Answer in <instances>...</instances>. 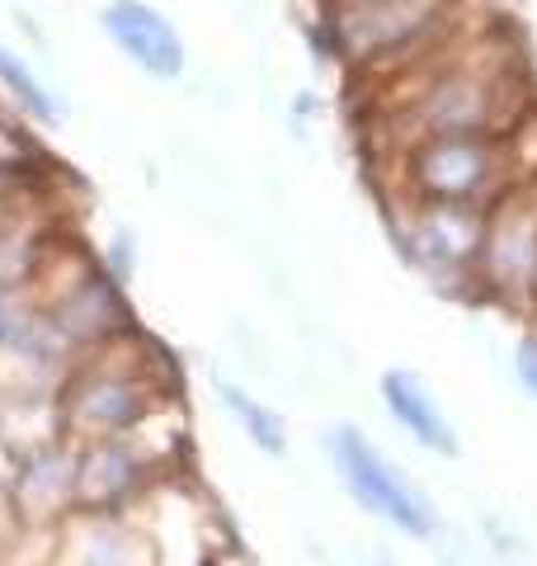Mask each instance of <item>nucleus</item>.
Wrapping results in <instances>:
<instances>
[{"instance_id":"1","label":"nucleus","mask_w":537,"mask_h":566,"mask_svg":"<svg viewBox=\"0 0 537 566\" xmlns=\"http://www.w3.org/2000/svg\"><path fill=\"white\" fill-rule=\"evenodd\" d=\"M406 185L420 203L495 208L514 189L505 133H429L406 151Z\"/></svg>"},{"instance_id":"2","label":"nucleus","mask_w":537,"mask_h":566,"mask_svg":"<svg viewBox=\"0 0 537 566\" xmlns=\"http://www.w3.org/2000/svg\"><path fill=\"white\" fill-rule=\"evenodd\" d=\"M335 463H339L345 486L358 495V505H368L372 515L391 520L397 528H406V534H420V538L434 534V505H429L406 476L391 472L354 430L335 434Z\"/></svg>"},{"instance_id":"3","label":"nucleus","mask_w":537,"mask_h":566,"mask_svg":"<svg viewBox=\"0 0 537 566\" xmlns=\"http://www.w3.org/2000/svg\"><path fill=\"white\" fill-rule=\"evenodd\" d=\"M99 33L151 81H179L189 66L185 33H179L170 14H160L151 0H104Z\"/></svg>"},{"instance_id":"4","label":"nucleus","mask_w":537,"mask_h":566,"mask_svg":"<svg viewBox=\"0 0 537 566\" xmlns=\"http://www.w3.org/2000/svg\"><path fill=\"white\" fill-rule=\"evenodd\" d=\"M406 255L424 264L429 274H453L481 260L486 241V208H457V203H420L406 222Z\"/></svg>"},{"instance_id":"5","label":"nucleus","mask_w":537,"mask_h":566,"mask_svg":"<svg viewBox=\"0 0 537 566\" xmlns=\"http://www.w3.org/2000/svg\"><path fill=\"white\" fill-rule=\"evenodd\" d=\"M476 264L505 293L537 289V208H528L518 189H509L486 212V241H481Z\"/></svg>"},{"instance_id":"6","label":"nucleus","mask_w":537,"mask_h":566,"mask_svg":"<svg viewBox=\"0 0 537 566\" xmlns=\"http://www.w3.org/2000/svg\"><path fill=\"white\" fill-rule=\"evenodd\" d=\"M382 392H387V411L397 416L410 434L420 439L424 449H439V453H457V439H453V424L439 416L434 397L410 378V374H387L382 378Z\"/></svg>"},{"instance_id":"7","label":"nucleus","mask_w":537,"mask_h":566,"mask_svg":"<svg viewBox=\"0 0 537 566\" xmlns=\"http://www.w3.org/2000/svg\"><path fill=\"white\" fill-rule=\"evenodd\" d=\"M0 91H6L14 109H20L24 118H33V123H48L52 128V123L66 118V104L52 95L48 85L39 81V71H33L20 52L6 48V43H0Z\"/></svg>"},{"instance_id":"8","label":"nucleus","mask_w":537,"mask_h":566,"mask_svg":"<svg viewBox=\"0 0 537 566\" xmlns=\"http://www.w3.org/2000/svg\"><path fill=\"white\" fill-rule=\"evenodd\" d=\"M227 406L250 424V434H255V444H260V449L283 453V420H278L274 411H264V406H255V401L241 397V392H231V387H227Z\"/></svg>"},{"instance_id":"9","label":"nucleus","mask_w":537,"mask_h":566,"mask_svg":"<svg viewBox=\"0 0 537 566\" xmlns=\"http://www.w3.org/2000/svg\"><path fill=\"white\" fill-rule=\"evenodd\" d=\"M518 378H524L528 392H537V340L518 345Z\"/></svg>"},{"instance_id":"10","label":"nucleus","mask_w":537,"mask_h":566,"mask_svg":"<svg viewBox=\"0 0 537 566\" xmlns=\"http://www.w3.org/2000/svg\"><path fill=\"white\" fill-rule=\"evenodd\" d=\"M330 6H339V0H330Z\"/></svg>"}]
</instances>
